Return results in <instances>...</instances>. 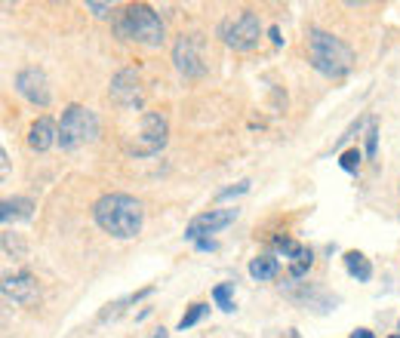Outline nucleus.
<instances>
[{"instance_id":"0eeeda50","label":"nucleus","mask_w":400,"mask_h":338,"mask_svg":"<svg viewBox=\"0 0 400 338\" xmlns=\"http://www.w3.org/2000/svg\"><path fill=\"white\" fill-rule=\"evenodd\" d=\"M173 65L185 77H203L207 74V59H203V37L200 34H179L173 43Z\"/></svg>"},{"instance_id":"6ab92c4d","label":"nucleus","mask_w":400,"mask_h":338,"mask_svg":"<svg viewBox=\"0 0 400 338\" xmlns=\"http://www.w3.org/2000/svg\"><path fill=\"white\" fill-rule=\"evenodd\" d=\"M360 157H364V154H360L357 148H348L342 157H339V167H342L345 172H357V167H360Z\"/></svg>"},{"instance_id":"20e7f679","label":"nucleus","mask_w":400,"mask_h":338,"mask_svg":"<svg viewBox=\"0 0 400 338\" xmlns=\"http://www.w3.org/2000/svg\"><path fill=\"white\" fill-rule=\"evenodd\" d=\"M96 139H99V120H96V114L90 108H83V105H68L62 111V120H58V144L65 151H74Z\"/></svg>"},{"instance_id":"aec40b11","label":"nucleus","mask_w":400,"mask_h":338,"mask_svg":"<svg viewBox=\"0 0 400 338\" xmlns=\"http://www.w3.org/2000/svg\"><path fill=\"white\" fill-rule=\"evenodd\" d=\"M275 243H277V249H280V253H284L287 258H296V255L302 253V246L296 243V240H289V237H277Z\"/></svg>"},{"instance_id":"39448f33","label":"nucleus","mask_w":400,"mask_h":338,"mask_svg":"<svg viewBox=\"0 0 400 338\" xmlns=\"http://www.w3.org/2000/svg\"><path fill=\"white\" fill-rule=\"evenodd\" d=\"M219 37L222 43L231 46L237 53H250L259 46V37H262V22L252 9H240L237 16H228L219 22Z\"/></svg>"},{"instance_id":"c85d7f7f","label":"nucleus","mask_w":400,"mask_h":338,"mask_svg":"<svg viewBox=\"0 0 400 338\" xmlns=\"http://www.w3.org/2000/svg\"><path fill=\"white\" fill-rule=\"evenodd\" d=\"M287 338H299V332H296V329H289V332H287Z\"/></svg>"},{"instance_id":"ddd939ff","label":"nucleus","mask_w":400,"mask_h":338,"mask_svg":"<svg viewBox=\"0 0 400 338\" xmlns=\"http://www.w3.org/2000/svg\"><path fill=\"white\" fill-rule=\"evenodd\" d=\"M31 212H34L31 197H6L0 203V221H4V225H9V221H16V218H31Z\"/></svg>"},{"instance_id":"393cba45","label":"nucleus","mask_w":400,"mask_h":338,"mask_svg":"<svg viewBox=\"0 0 400 338\" xmlns=\"http://www.w3.org/2000/svg\"><path fill=\"white\" fill-rule=\"evenodd\" d=\"M0 169H4V179L9 176V157H6V151H0Z\"/></svg>"},{"instance_id":"f8f14e48","label":"nucleus","mask_w":400,"mask_h":338,"mask_svg":"<svg viewBox=\"0 0 400 338\" xmlns=\"http://www.w3.org/2000/svg\"><path fill=\"white\" fill-rule=\"evenodd\" d=\"M58 142V127H56V120L53 117H37L31 123V130H28V144H31L34 151H50L53 144Z\"/></svg>"},{"instance_id":"bb28decb","label":"nucleus","mask_w":400,"mask_h":338,"mask_svg":"<svg viewBox=\"0 0 400 338\" xmlns=\"http://www.w3.org/2000/svg\"><path fill=\"white\" fill-rule=\"evenodd\" d=\"M351 338H376V335L369 329H354V335H351Z\"/></svg>"},{"instance_id":"9d476101","label":"nucleus","mask_w":400,"mask_h":338,"mask_svg":"<svg viewBox=\"0 0 400 338\" xmlns=\"http://www.w3.org/2000/svg\"><path fill=\"white\" fill-rule=\"evenodd\" d=\"M4 298L19 307H34L41 302V286L31 270H16V274L4 277Z\"/></svg>"},{"instance_id":"9b49d317","label":"nucleus","mask_w":400,"mask_h":338,"mask_svg":"<svg viewBox=\"0 0 400 338\" xmlns=\"http://www.w3.org/2000/svg\"><path fill=\"white\" fill-rule=\"evenodd\" d=\"M237 218V209H210V212H200V216H194L188 221V228H185V240H207V234H216V231L228 228L231 221Z\"/></svg>"},{"instance_id":"5701e85b","label":"nucleus","mask_w":400,"mask_h":338,"mask_svg":"<svg viewBox=\"0 0 400 338\" xmlns=\"http://www.w3.org/2000/svg\"><path fill=\"white\" fill-rule=\"evenodd\" d=\"M86 9H90L93 16H99V19H105V16H108L111 9H114V6H111V4H96V0H90V4H86Z\"/></svg>"},{"instance_id":"4be33fe9","label":"nucleus","mask_w":400,"mask_h":338,"mask_svg":"<svg viewBox=\"0 0 400 338\" xmlns=\"http://www.w3.org/2000/svg\"><path fill=\"white\" fill-rule=\"evenodd\" d=\"M376 144H379V127L376 123H369V130H366V157H376Z\"/></svg>"},{"instance_id":"b1692460","label":"nucleus","mask_w":400,"mask_h":338,"mask_svg":"<svg viewBox=\"0 0 400 338\" xmlns=\"http://www.w3.org/2000/svg\"><path fill=\"white\" fill-rule=\"evenodd\" d=\"M268 37L275 41V46H284V37H280V28H277V25H271V28H268Z\"/></svg>"},{"instance_id":"cd10ccee","label":"nucleus","mask_w":400,"mask_h":338,"mask_svg":"<svg viewBox=\"0 0 400 338\" xmlns=\"http://www.w3.org/2000/svg\"><path fill=\"white\" fill-rule=\"evenodd\" d=\"M154 338H167V329H163V326H160V329L154 332Z\"/></svg>"},{"instance_id":"6e6552de","label":"nucleus","mask_w":400,"mask_h":338,"mask_svg":"<svg viewBox=\"0 0 400 338\" xmlns=\"http://www.w3.org/2000/svg\"><path fill=\"white\" fill-rule=\"evenodd\" d=\"M108 95L114 105L120 108H142V77L135 68H120L114 77H111V86H108Z\"/></svg>"},{"instance_id":"412c9836","label":"nucleus","mask_w":400,"mask_h":338,"mask_svg":"<svg viewBox=\"0 0 400 338\" xmlns=\"http://www.w3.org/2000/svg\"><path fill=\"white\" fill-rule=\"evenodd\" d=\"M250 191V181L243 179V181H237V185H231V188H225V191H219V200H228V197H237V194H247Z\"/></svg>"},{"instance_id":"f03ea898","label":"nucleus","mask_w":400,"mask_h":338,"mask_svg":"<svg viewBox=\"0 0 400 338\" xmlns=\"http://www.w3.org/2000/svg\"><path fill=\"white\" fill-rule=\"evenodd\" d=\"M308 62L317 74L339 80V77H345L351 71L354 53H351L348 43H342L339 37L324 31V28H308Z\"/></svg>"},{"instance_id":"2eb2a0df","label":"nucleus","mask_w":400,"mask_h":338,"mask_svg":"<svg viewBox=\"0 0 400 338\" xmlns=\"http://www.w3.org/2000/svg\"><path fill=\"white\" fill-rule=\"evenodd\" d=\"M250 277L252 280H271V277H277V258L275 255H256L250 262Z\"/></svg>"},{"instance_id":"c756f323","label":"nucleus","mask_w":400,"mask_h":338,"mask_svg":"<svg viewBox=\"0 0 400 338\" xmlns=\"http://www.w3.org/2000/svg\"><path fill=\"white\" fill-rule=\"evenodd\" d=\"M391 338H400V335H391Z\"/></svg>"},{"instance_id":"f3484780","label":"nucleus","mask_w":400,"mask_h":338,"mask_svg":"<svg viewBox=\"0 0 400 338\" xmlns=\"http://www.w3.org/2000/svg\"><path fill=\"white\" fill-rule=\"evenodd\" d=\"M212 298H216V305L222 307L225 314L234 311V283H219L216 289H212Z\"/></svg>"},{"instance_id":"a878e982","label":"nucleus","mask_w":400,"mask_h":338,"mask_svg":"<svg viewBox=\"0 0 400 338\" xmlns=\"http://www.w3.org/2000/svg\"><path fill=\"white\" fill-rule=\"evenodd\" d=\"M198 249H203V253L210 249V253H212V249H216V243H212V240H198Z\"/></svg>"},{"instance_id":"423d86ee","label":"nucleus","mask_w":400,"mask_h":338,"mask_svg":"<svg viewBox=\"0 0 400 338\" xmlns=\"http://www.w3.org/2000/svg\"><path fill=\"white\" fill-rule=\"evenodd\" d=\"M170 142V123L163 114L158 111H148L142 114V127H139V135L126 142V154L130 157H154L167 148Z\"/></svg>"},{"instance_id":"dca6fc26","label":"nucleus","mask_w":400,"mask_h":338,"mask_svg":"<svg viewBox=\"0 0 400 338\" xmlns=\"http://www.w3.org/2000/svg\"><path fill=\"white\" fill-rule=\"evenodd\" d=\"M311 265H314V253H311L308 246H302V253H299L296 258H292V265H289V274L299 280V277H305V274H308Z\"/></svg>"},{"instance_id":"4468645a","label":"nucleus","mask_w":400,"mask_h":338,"mask_svg":"<svg viewBox=\"0 0 400 338\" xmlns=\"http://www.w3.org/2000/svg\"><path fill=\"white\" fill-rule=\"evenodd\" d=\"M345 268H348V274L351 277H357L360 283H366L369 277H373V265L366 262V255L364 253H357V249H348L345 253Z\"/></svg>"},{"instance_id":"7ed1b4c3","label":"nucleus","mask_w":400,"mask_h":338,"mask_svg":"<svg viewBox=\"0 0 400 338\" xmlns=\"http://www.w3.org/2000/svg\"><path fill=\"white\" fill-rule=\"evenodd\" d=\"M114 31L120 41H135L145 46L163 43V19L148 4H130L114 22Z\"/></svg>"},{"instance_id":"1a4fd4ad","label":"nucleus","mask_w":400,"mask_h":338,"mask_svg":"<svg viewBox=\"0 0 400 338\" xmlns=\"http://www.w3.org/2000/svg\"><path fill=\"white\" fill-rule=\"evenodd\" d=\"M16 93L22 95L25 102L37 105V108H46L53 102V93H50V80H46L43 68H22L16 74Z\"/></svg>"},{"instance_id":"f257e3e1","label":"nucleus","mask_w":400,"mask_h":338,"mask_svg":"<svg viewBox=\"0 0 400 338\" xmlns=\"http://www.w3.org/2000/svg\"><path fill=\"white\" fill-rule=\"evenodd\" d=\"M93 218L105 234H111L114 240H133L142 231V203L133 194H120V191H111L93 203Z\"/></svg>"},{"instance_id":"a211bd4d","label":"nucleus","mask_w":400,"mask_h":338,"mask_svg":"<svg viewBox=\"0 0 400 338\" xmlns=\"http://www.w3.org/2000/svg\"><path fill=\"white\" fill-rule=\"evenodd\" d=\"M207 314H210V307H207V305H191L188 311H185V317L179 320V329H182V332H185V329H191V326H194V323H200Z\"/></svg>"}]
</instances>
